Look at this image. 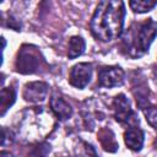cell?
I'll return each instance as SVG.
<instances>
[{
  "label": "cell",
  "instance_id": "obj_1",
  "mask_svg": "<svg viewBox=\"0 0 157 157\" xmlns=\"http://www.w3.org/2000/svg\"><path fill=\"white\" fill-rule=\"evenodd\" d=\"M124 17L125 6L123 1H99L90 23L91 32L94 38L102 42L114 40L123 32Z\"/></svg>",
  "mask_w": 157,
  "mask_h": 157
},
{
  "label": "cell",
  "instance_id": "obj_2",
  "mask_svg": "<svg viewBox=\"0 0 157 157\" xmlns=\"http://www.w3.org/2000/svg\"><path fill=\"white\" fill-rule=\"evenodd\" d=\"M157 36V23L152 18L134 25L125 36L128 54L132 58L144 55Z\"/></svg>",
  "mask_w": 157,
  "mask_h": 157
},
{
  "label": "cell",
  "instance_id": "obj_3",
  "mask_svg": "<svg viewBox=\"0 0 157 157\" xmlns=\"http://www.w3.org/2000/svg\"><path fill=\"white\" fill-rule=\"evenodd\" d=\"M44 59L34 45L25 44L20 48L15 61V69L20 74H34L38 71Z\"/></svg>",
  "mask_w": 157,
  "mask_h": 157
},
{
  "label": "cell",
  "instance_id": "obj_4",
  "mask_svg": "<svg viewBox=\"0 0 157 157\" xmlns=\"http://www.w3.org/2000/svg\"><path fill=\"white\" fill-rule=\"evenodd\" d=\"M113 109H114V118L120 124H129L130 128L136 126L139 124V119L136 118V114L132 112L128 98L123 93L114 97Z\"/></svg>",
  "mask_w": 157,
  "mask_h": 157
},
{
  "label": "cell",
  "instance_id": "obj_5",
  "mask_svg": "<svg viewBox=\"0 0 157 157\" xmlns=\"http://www.w3.org/2000/svg\"><path fill=\"white\" fill-rule=\"evenodd\" d=\"M124 81V71L119 66H104L98 71V85L112 88L120 86Z\"/></svg>",
  "mask_w": 157,
  "mask_h": 157
},
{
  "label": "cell",
  "instance_id": "obj_6",
  "mask_svg": "<svg viewBox=\"0 0 157 157\" xmlns=\"http://www.w3.org/2000/svg\"><path fill=\"white\" fill-rule=\"evenodd\" d=\"M92 76V65L88 63H78L75 66H72L70 75H69V82L71 86L76 88H85Z\"/></svg>",
  "mask_w": 157,
  "mask_h": 157
},
{
  "label": "cell",
  "instance_id": "obj_7",
  "mask_svg": "<svg viewBox=\"0 0 157 157\" xmlns=\"http://www.w3.org/2000/svg\"><path fill=\"white\" fill-rule=\"evenodd\" d=\"M49 87L45 82L36 81L26 83L23 88V98L31 103H42L48 96Z\"/></svg>",
  "mask_w": 157,
  "mask_h": 157
},
{
  "label": "cell",
  "instance_id": "obj_8",
  "mask_svg": "<svg viewBox=\"0 0 157 157\" xmlns=\"http://www.w3.org/2000/svg\"><path fill=\"white\" fill-rule=\"evenodd\" d=\"M124 141L130 150L140 151L144 145V131L137 126L129 128L124 132Z\"/></svg>",
  "mask_w": 157,
  "mask_h": 157
},
{
  "label": "cell",
  "instance_id": "obj_9",
  "mask_svg": "<svg viewBox=\"0 0 157 157\" xmlns=\"http://www.w3.org/2000/svg\"><path fill=\"white\" fill-rule=\"evenodd\" d=\"M50 107L54 114L60 120H66L72 115V108L71 105L60 96H54L50 99Z\"/></svg>",
  "mask_w": 157,
  "mask_h": 157
},
{
  "label": "cell",
  "instance_id": "obj_10",
  "mask_svg": "<svg viewBox=\"0 0 157 157\" xmlns=\"http://www.w3.org/2000/svg\"><path fill=\"white\" fill-rule=\"evenodd\" d=\"M98 140H99V142H101V145H102L104 151L115 152L118 150V147H119L118 142L115 140L114 132L108 128H104L98 132Z\"/></svg>",
  "mask_w": 157,
  "mask_h": 157
},
{
  "label": "cell",
  "instance_id": "obj_11",
  "mask_svg": "<svg viewBox=\"0 0 157 157\" xmlns=\"http://www.w3.org/2000/svg\"><path fill=\"white\" fill-rule=\"evenodd\" d=\"M85 40L80 36H74L69 40V49H67V56L69 59H75L80 56L85 52Z\"/></svg>",
  "mask_w": 157,
  "mask_h": 157
},
{
  "label": "cell",
  "instance_id": "obj_12",
  "mask_svg": "<svg viewBox=\"0 0 157 157\" xmlns=\"http://www.w3.org/2000/svg\"><path fill=\"white\" fill-rule=\"evenodd\" d=\"M16 99V93L12 87H5L1 90L0 93V109H1V115L6 113V110L13 104Z\"/></svg>",
  "mask_w": 157,
  "mask_h": 157
},
{
  "label": "cell",
  "instance_id": "obj_13",
  "mask_svg": "<svg viewBox=\"0 0 157 157\" xmlns=\"http://www.w3.org/2000/svg\"><path fill=\"white\" fill-rule=\"evenodd\" d=\"M129 5L134 12L144 13L152 10L157 5V1L156 0H131Z\"/></svg>",
  "mask_w": 157,
  "mask_h": 157
},
{
  "label": "cell",
  "instance_id": "obj_14",
  "mask_svg": "<svg viewBox=\"0 0 157 157\" xmlns=\"http://www.w3.org/2000/svg\"><path fill=\"white\" fill-rule=\"evenodd\" d=\"M50 151V145L42 142L36 146H33L28 153V157H47Z\"/></svg>",
  "mask_w": 157,
  "mask_h": 157
},
{
  "label": "cell",
  "instance_id": "obj_15",
  "mask_svg": "<svg viewBox=\"0 0 157 157\" xmlns=\"http://www.w3.org/2000/svg\"><path fill=\"white\" fill-rule=\"evenodd\" d=\"M144 113H145V117H146L147 123L153 129L157 130V108H155V107H148L147 108L146 107L145 110H144Z\"/></svg>",
  "mask_w": 157,
  "mask_h": 157
},
{
  "label": "cell",
  "instance_id": "obj_16",
  "mask_svg": "<svg viewBox=\"0 0 157 157\" xmlns=\"http://www.w3.org/2000/svg\"><path fill=\"white\" fill-rule=\"evenodd\" d=\"M0 157H13L10 152H6V151H1V153H0Z\"/></svg>",
  "mask_w": 157,
  "mask_h": 157
}]
</instances>
